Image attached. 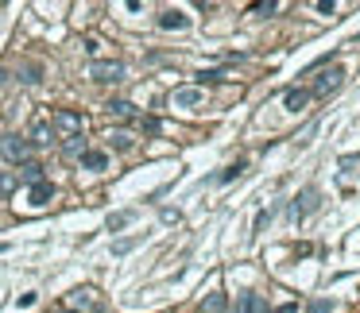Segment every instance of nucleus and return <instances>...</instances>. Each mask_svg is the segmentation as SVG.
<instances>
[{
    "instance_id": "1a4fd4ad",
    "label": "nucleus",
    "mask_w": 360,
    "mask_h": 313,
    "mask_svg": "<svg viewBox=\"0 0 360 313\" xmlns=\"http://www.w3.org/2000/svg\"><path fill=\"white\" fill-rule=\"evenodd\" d=\"M306 101H310V89H287V93H283V105H287V112H302V108H306Z\"/></svg>"
},
{
    "instance_id": "a878e982",
    "label": "nucleus",
    "mask_w": 360,
    "mask_h": 313,
    "mask_svg": "<svg viewBox=\"0 0 360 313\" xmlns=\"http://www.w3.org/2000/svg\"><path fill=\"white\" fill-rule=\"evenodd\" d=\"M59 313H74V310H59Z\"/></svg>"
},
{
    "instance_id": "f257e3e1",
    "label": "nucleus",
    "mask_w": 360,
    "mask_h": 313,
    "mask_svg": "<svg viewBox=\"0 0 360 313\" xmlns=\"http://www.w3.org/2000/svg\"><path fill=\"white\" fill-rule=\"evenodd\" d=\"M66 305L74 313H105V298H101L93 286H78V290H70Z\"/></svg>"
},
{
    "instance_id": "423d86ee",
    "label": "nucleus",
    "mask_w": 360,
    "mask_h": 313,
    "mask_svg": "<svg viewBox=\"0 0 360 313\" xmlns=\"http://www.w3.org/2000/svg\"><path fill=\"white\" fill-rule=\"evenodd\" d=\"M50 139H55V128H50V120H31V132H28V147H50Z\"/></svg>"
},
{
    "instance_id": "412c9836",
    "label": "nucleus",
    "mask_w": 360,
    "mask_h": 313,
    "mask_svg": "<svg viewBox=\"0 0 360 313\" xmlns=\"http://www.w3.org/2000/svg\"><path fill=\"white\" fill-rule=\"evenodd\" d=\"M16 190V178L12 174H0V194H12Z\"/></svg>"
},
{
    "instance_id": "f03ea898",
    "label": "nucleus",
    "mask_w": 360,
    "mask_h": 313,
    "mask_svg": "<svg viewBox=\"0 0 360 313\" xmlns=\"http://www.w3.org/2000/svg\"><path fill=\"white\" fill-rule=\"evenodd\" d=\"M89 78L97 81V85H117V81H124V62H93L89 66Z\"/></svg>"
},
{
    "instance_id": "6e6552de",
    "label": "nucleus",
    "mask_w": 360,
    "mask_h": 313,
    "mask_svg": "<svg viewBox=\"0 0 360 313\" xmlns=\"http://www.w3.org/2000/svg\"><path fill=\"white\" fill-rule=\"evenodd\" d=\"M186 23H190V16H186L182 8H167L163 16H159V28L163 31H182Z\"/></svg>"
},
{
    "instance_id": "a211bd4d",
    "label": "nucleus",
    "mask_w": 360,
    "mask_h": 313,
    "mask_svg": "<svg viewBox=\"0 0 360 313\" xmlns=\"http://www.w3.org/2000/svg\"><path fill=\"white\" fill-rule=\"evenodd\" d=\"M240 313H260V298L256 294H240Z\"/></svg>"
},
{
    "instance_id": "5701e85b",
    "label": "nucleus",
    "mask_w": 360,
    "mask_h": 313,
    "mask_svg": "<svg viewBox=\"0 0 360 313\" xmlns=\"http://www.w3.org/2000/svg\"><path fill=\"white\" fill-rule=\"evenodd\" d=\"M314 8H318V12H325V16H333V8H337V4H333V0H318Z\"/></svg>"
},
{
    "instance_id": "ddd939ff",
    "label": "nucleus",
    "mask_w": 360,
    "mask_h": 313,
    "mask_svg": "<svg viewBox=\"0 0 360 313\" xmlns=\"http://www.w3.org/2000/svg\"><path fill=\"white\" fill-rule=\"evenodd\" d=\"M82 167H86V170H105L108 155H105V151H86V155H82Z\"/></svg>"
},
{
    "instance_id": "9b49d317",
    "label": "nucleus",
    "mask_w": 360,
    "mask_h": 313,
    "mask_svg": "<svg viewBox=\"0 0 360 313\" xmlns=\"http://www.w3.org/2000/svg\"><path fill=\"white\" fill-rule=\"evenodd\" d=\"M202 105V89H178L175 93V108H194Z\"/></svg>"
},
{
    "instance_id": "6ab92c4d",
    "label": "nucleus",
    "mask_w": 360,
    "mask_h": 313,
    "mask_svg": "<svg viewBox=\"0 0 360 313\" xmlns=\"http://www.w3.org/2000/svg\"><path fill=\"white\" fill-rule=\"evenodd\" d=\"M108 143L117 147V151H128V147H132V136H128V132H113V136H108Z\"/></svg>"
},
{
    "instance_id": "2eb2a0df",
    "label": "nucleus",
    "mask_w": 360,
    "mask_h": 313,
    "mask_svg": "<svg viewBox=\"0 0 360 313\" xmlns=\"http://www.w3.org/2000/svg\"><path fill=\"white\" fill-rule=\"evenodd\" d=\"M50 197H55V186H50V182H39V186H31V205H47Z\"/></svg>"
},
{
    "instance_id": "20e7f679",
    "label": "nucleus",
    "mask_w": 360,
    "mask_h": 313,
    "mask_svg": "<svg viewBox=\"0 0 360 313\" xmlns=\"http://www.w3.org/2000/svg\"><path fill=\"white\" fill-rule=\"evenodd\" d=\"M50 128H59L62 139H66V136H78V132H82V117H78V112H70V108H59V112L50 117Z\"/></svg>"
},
{
    "instance_id": "4be33fe9",
    "label": "nucleus",
    "mask_w": 360,
    "mask_h": 313,
    "mask_svg": "<svg viewBox=\"0 0 360 313\" xmlns=\"http://www.w3.org/2000/svg\"><path fill=\"white\" fill-rule=\"evenodd\" d=\"M159 221H163V225H178V209H163V213H159Z\"/></svg>"
},
{
    "instance_id": "0eeeda50",
    "label": "nucleus",
    "mask_w": 360,
    "mask_h": 313,
    "mask_svg": "<svg viewBox=\"0 0 360 313\" xmlns=\"http://www.w3.org/2000/svg\"><path fill=\"white\" fill-rule=\"evenodd\" d=\"M314 209H318V190H302V197H299V201H294V205H291V216H294V221H299V216H306V213H314Z\"/></svg>"
},
{
    "instance_id": "aec40b11",
    "label": "nucleus",
    "mask_w": 360,
    "mask_h": 313,
    "mask_svg": "<svg viewBox=\"0 0 360 313\" xmlns=\"http://www.w3.org/2000/svg\"><path fill=\"white\" fill-rule=\"evenodd\" d=\"M310 313H333V298H318V302L310 305Z\"/></svg>"
},
{
    "instance_id": "39448f33",
    "label": "nucleus",
    "mask_w": 360,
    "mask_h": 313,
    "mask_svg": "<svg viewBox=\"0 0 360 313\" xmlns=\"http://www.w3.org/2000/svg\"><path fill=\"white\" fill-rule=\"evenodd\" d=\"M341 81H345V70L333 66V70H325V74L314 81V93H318V97H330V93H337V89H341Z\"/></svg>"
},
{
    "instance_id": "7ed1b4c3",
    "label": "nucleus",
    "mask_w": 360,
    "mask_h": 313,
    "mask_svg": "<svg viewBox=\"0 0 360 313\" xmlns=\"http://www.w3.org/2000/svg\"><path fill=\"white\" fill-rule=\"evenodd\" d=\"M28 151L31 147H28L23 136H12V132L8 136H0V155L8 159V163H28Z\"/></svg>"
},
{
    "instance_id": "f3484780",
    "label": "nucleus",
    "mask_w": 360,
    "mask_h": 313,
    "mask_svg": "<svg viewBox=\"0 0 360 313\" xmlns=\"http://www.w3.org/2000/svg\"><path fill=\"white\" fill-rule=\"evenodd\" d=\"M23 182H31V186H39V182H43V167H39V163H23Z\"/></svg>"
},
{
    "instance_id": "f8f14e48",
    "label": "nucleus",
    "mask_w": 360,
    "mask_h": 313,
    "mask_svg": "<svg viewBox=\"0 0 360 313\" xmlns=\"http://www.w3.org/2000/svg\"><path fill=\"white\" fill-rule=\"evenodd\" d=\"M62 151H66L70 159H82V155H86V136H82V132H78V136H66V139H62Z\"/></svg>"
},
{
    "instance_id": "9d476101",
    "label": "nucleus",
    "mask_w": 360,
    "mask_h": 313,
    "mask_svg": "<svg viewBox=\"0 0 360 313\" xmlns=\"http://www.w3.org/2000/svg\"><path fill=\"white\" fill-rule=\"evenodd\" d=\"M229 310V294L214 290V294H205L202 298V313H225Z\"/></svg>"
},
{
    "instance_id": "393cba45",
    "label": "nucleus",
    "mask_w": 360,
    "mask_h": 313,
    "mask_svg": "<svg viewBox=\"0 0 360 313\" xmlns=\"http://www.w3.org/2000/svg\"><path fill=\"white\" fill-rule=\"evenodd\" d=\"M272 313H299V305H294V302H287V305H275Z\"/></svg>"
},
{
    "instance_id": "dca6fc26",
    "label": "nucleus",
    "mask_w": 360,
    "mask_h": 313,
    "mask_svg": "<svg viewBox=\"0 0 360 313\" xmlns=\"http://www.w3.org/2000/svg\"><path fill=\"white\" fill-rule=\"evenodd\" d=\"M128 225H132V213H113V216L105 221L108 232H120V228H128Z\"/></svg>"
},
{
    "instance_id": "4468645a",
    "label": "nucleus",
    "mask_w": 360,
    "mask_h": 313,
    "mask_svg": "<svg viewBox=\"0 0 360 313\" xmlns=\"http://www.w3.org/2000/svg\"><path fill=\"white\" fill-rule=\"evenodd\" d=\"M108 112L117 120H132L136 117V105H132V101H108Z\"/></svg>"
},
{
    "instance_id": "b1692460",
    "label": "nucleus",
    "mask_w": 360,
    "mask_h": 313,
    "mask_svg": "<svg viewBox=\"0 0 360 313\" xmlns=\"http://www.w3.org/2000/svg\"><path fill=\"white\" fill-rule=\"evenodd\" d=\"M132 244H136V240H120V244L113 248V252H117V255H124V252H132Z\"/></svg>"
}]
</instances>
